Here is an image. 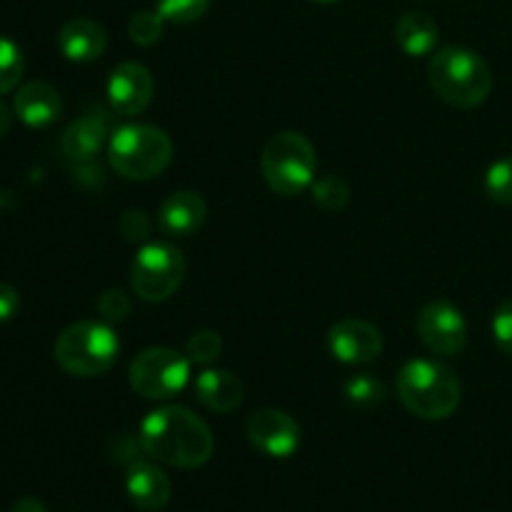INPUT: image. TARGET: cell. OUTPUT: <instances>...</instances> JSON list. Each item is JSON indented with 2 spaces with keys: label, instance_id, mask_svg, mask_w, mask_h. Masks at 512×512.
Returning a JSON list of instances; mask_svg holds the SVG:
<instances>
[{
  "label": "cell",
  "instance_id": "6da1fadb",
  "mask_svg": "<svg viewBox=\"0 0 512 512\" xmlns=\"http://www.w3.org/2000/svg\"><path fill=\"white\" fill-rule=\"evenodd\" d=\"M140 445L155 460L173 468L193 470L210 460L215 448L208 425L188 408L165 405L140 423Z\"/></svg>",
  "mask_w": 512,
  "mask_h": 512
},
{
  "label": "cell",
  "instance_id": "7a4b0ae2",
  "mask_svg": "<svg viewBox=\"0 0 512 512\" xmlns=\"http://www.w3.org/2000/svg\"><path fill=\"white\" fill-rule=\"evenodd\" d=\"M430 88L455 108H475L485 103L493 90V75L488 63L475 50L460 45H445L433 53L428 63Z\"/></svg>",
  "mask_w": 512,
  "mask_h": 512
},
{
  "label": "cell",
  "instance_id": "3957f363",
  "mask_svg": "<svg viewBox=\"0 0 512 512\" xmlns=\"http://www.w3.org/2000/svg\"><path fill=\"white\" fill-rule=\"evenodd\" d=\"M398 395L405 408L423 420H445L460 405V380L440 360L418 358L398 373Z\"/></svg>",
  "mask_w": 512,
  "mask_h": 512
},
{
  "label": "cell",
  "instance_id": "277c9868",
  "mask_svg": "<svg viewBox=\"0 0 512 512\" xmlns=\"http://www.w3.org/2000/svg\"><path fill=\"white\" fill-rule=\"evenodd\" d=\"M110 165L128 180H150L173 160V140L155 125L130 123L115 130L108 143Z\"/></svg>",
  "mask_w": 512,
  "mask_h": 512
},
{
  "label": "cell",
  "instance_id": "5b68a950",
  "mask_svg": "<svg viewBox=\"0 0 512 512\" xmlns=\"http://www.w3.org/2000/svg\"><path fill=\"white\" fill-rule=\"evenodd\" d=\"M118 353L120 340L115 330L95 320L70 325L55 343V360L75 378H98L108 373L118 360Z\"/></svg>",
  "mask_w": 512,
  "mask_h": 512
},
{
  "label": "cell",
  "instance_id": "8992f818",
  "mask_svg": "<svg viewBox=\"0 0 512 512\" xmlns=\"http://www.w3.org/2000/svg\"><path fill=\"white\" fill-rule=\"evenodd\" d=\"M265 183L278 195H300L315 183V148L303 133L285 130L265 143L260 155Z\"/></svg>",
  "mask_w": 512,
  "mask_h": 512
},
{
  "label": "cell",
  "instance_id": "52a82bcc",
  "mask_svg": "<svg viewBox=\"0 0 512 512\" xmlns=\"http://www.w3.org/2000/svg\"><path fill=\"white\" fill-rule=\"evenodd\" d=\"M185 260L175 245L148 243L130 263V285L145 303H163L183 285Z\"/></svg>",
  "mask_w": 512,
  "mask_h": 512
},
{
  "label": "cell",
  "instance_id": "ba28073f",
  "mask_svg": "<svg viewBox=\"0 0 512 512\" xmlns=\"http://www.w3.org/2000/svg\"><path fill=\"white\" fill-rule=\"evenodd\" d=\"M130 388L148 400H170L188 385L190 360L170 348H148L130 363Z\"/></svg>",
  "mask_w": 512,
  "mask_h": 512
},
{
  "label": "cell",
  "instance_id": "9c48e42d",
  "mask_svg": "<svg viewBox=\"0 0 512 512\" xmlns=\"http://www.w3.org/2000/svg\"><path fill=\"white\" fill-rule=\"evenodd\" d=\"M415 328L425 348L438 358H455L468 345V323L460 308L448 300H433L425 305Z\"/></svg>",
  "mask_w": 512,
  "mask_h": 512
},
{
  "label": "cell",
  "instance_id": "30bf717a",
  "mask_svg": "<svg viewBox=\"0 0 512 512\" xmlns=\"http://www.w3.org/2000/svg\"><path fill=\"white\" fill-rule=\"evenodd\" d=\"M245 433L250 445L270 458H290L300 448V425L283 410L265 408L253 413Z\"/></svg>",
  "mask_w": 512,
  "mask_h": 512
},
{
  "label": "cell",
  "instance_id": "8fae6325",
  "mask_svg": "<svg viewBox=\"0 0 512 512\" xmlns=\"http://www.w3.org/2000/svg\"><path fill=\"white\" fill-rule=\"evenodd\" d=\"M328 348L345 365L373 363L383 350V335L368 320L348 318L328 330Z\"/></svg>",
  "mask_w": 512,
  "mask_h": 512
},
{
  "label": "cell",
  "instance_id": "7c38bea8",
  "mask_svg": "<svg viewBox=\"0 0 512 512\" xmlns=\"http://www.w3.org/2000/svg\"><path fill=\"white\" fill-rule=\"evenodd\" d=\"M153 93V75L140 63H120L108 78L110 108L118 115H140L153 100Z\"/></svg>",
  "mask_w": 512,
  "mask_h": 512
},
{
  "label": "cell",
  "instance_id": "4fadbf2b",
  "mask_svg": "<svg viewBox=\"0 0 512 512\" xmlns=\"http://www.w3.org/2000/svg\"><path fill=\"white\" fill-rule=\"evenodd\" d=\"M208 215V205L193 190H180V193L168 195L158 210V225L165 235L175 238H188L198 233Z\"/></svg>",
  "mask_w": 512,
  "mask_h": 512
},
{
  "label": "cell",
  "instance_id": "5bb4252c",
  "mask_svg": "<svg viewBox=\"0 0 512 512\" xmlns=\"http://www.w3.org/2000/svg\"><path fill=\"white\" fill-rule=\"evenodd\" d=\"M125 490H128V498L133 500V505L138 510L155 512L163 510L168 505L170 493H173V485L170 478L153 463H133L125 475Z\"/></svg>",
  "mask_w": 512,
  "mask_h": 512
},
{
  "label": "cell",
  "instance_id": "9a60e30c",
  "mask_svg": "<svg viewBox=\"0 0 512 512\" xmlns=\"http://www.w3.org/2000/svg\"><path fill=\"white\" fill-rule=\"evenodd\" d=\"M60 110H63L60 93L53 85L43 83V80H33V83L23 85L13 98V113L28 128H45V125L55 123Z\"/></svg>",
  "mask_w": 512,
  "mask_h": 512
},
{
  "label": "cell",
  "instance_id": "2e32d148",
  "mask_svg": "<svg viewBox=\"0 0 512 512\" xmlns=\"http://www.w3.org/2000/svg\"><path fill=\"white\" fill-rule=\"evenodd\" d=\"M58 48L73 63H93L108 48V33L95 20L75 18L60 28Z\"/></svg>",
  "mask_w": 512,
  "mask_h": 512
},
{
  "label": "cell",
  "instance_id": "e0dca14e",
  "mask_svg": "<svg viewBox=\"0 0 512 512\" xmlns=\"http://www.w3.org/2000/svg\"><path fill=\"white\" fill-rule=\"evenodd\" d=\"M108 138V125L100 115H83V118L73 120L65 128L63 138H60V148H63L65 158L75 160V163H90Z\"/></svg>",
  "mask_w": 512,
  "mask_h": 512
},
{
  "label": "cell",
  "instance_id": "ac0fdd59",
  "mask_svg": "<svg viewBox=\"0 0 512 512\" xmlns=\"http://www.w3.org/2000/svg\"><path fill=\"white\" fill-rule=\"evenodd\" d=\"M195 395L215 413H233L243 403V383L230 370H203L195 380Z\"/></svg>",
  "mask_w": 512,
  "mask_h": 512
},
{
  "label": "cell",
  "instance_id": "d6986e66",
  "mask_svg": "<svg viewBox=\"0 0 512 512\" xmlns=\"http://www.w3.org/2000/svg\"><path fill=\"white\" fill-rule=\"evenodd\" d=\"M395 38H398V45L410 58H420V55L433 53L435 45H438L440 30L438 23L428 13H408L398 20Z\"/></svg>",
  "mask_w": 512,
  "mask_h": 512
},
{
  "label": "cell",
  "instance_id": "ffe728a7",
  "mask_svg": "<svg viewBox=\"0 0 512 512\" xmlns=\"http://www.w3.org/2000/svg\"><path fill=\"white\" fill-rule=\"evenodd\" d=\"M343 393L345 398H348V403H353L355 408H375V405L383 403L385 395H388L385 393V385L370 373H358L353 375V378H348Z\"/></svg>",
  "mask_w": 512,
  "mask_h": 512
},
{
  "label": "cell",
  "instance_id": "44dd1931",
  "mask_svg": "<svg viewBox=\"0 0 512 512\" xmlns=\"http://www.w3.org/2000/svg\"><path fill=\"white\" fill-rule=\"evenodd\" d=\"M23 70H25L23 50L18 48V43H13L10 38L0 35V95L10 93V90L20 83Z\"/></svg>",
  "mask_w": 512,
  "mask_h": 512
},
{
  "label": "cell",
  "instance_id": "7402d4cb",
  "mask_svg": "<svg viewBox=\"0 0 512 512\" xmlns=\"http://www.w3.org/2000/svg\"><path fill=\"white\" fill-rule=\"evenodd\" d=\"M213 0H155V10L163 15L168 23L190 25L208 13Z\"/></svg>",
  "mask_w": 512,
  "mask_h": 512
},
{
  "label": "cell",
  "instance_id": "603a6c76",
  "mask_svg": "<svg viewBox=\"0 0 512 512\" xmlns=\"http://www.w3.org/2000/svg\"><path fill=\"white\" fill-rule=\"evenodd\" d=\"M163 23L165 18L158 13V10H140L130 18L128 23V35L133 43L138 45H155L160 38H163Z\"/></svg>",
  "mask_w": 512,
  "mask_h": 512
},
{
  "label": "cell",
  "instance_id": "cb8c5ba5",
  "mask_svg": "<svg viewBox=\"0 0 512 512\" xmlns=\"http://www.w3.org/2000/svg\"><path fill=\"white\" fill-rule=\"evenodd\" d=\"M485 193L500 205H512V158L493 163L485 173Z\"/></svg>",
  "mask_w": 512,
  "mask_h": 512
},
{
  "label": "cell",
  "instance_id": "d4e9b609",
  "mask_svg": "<svg viewBox=\"0 0 512 512\" xmlns=\"http://www.w3.org/2000/svg\"><path fill=\"white\" fill-rule=\"evenodd\" d=\"M310 188H313V200L323 210H343L350 200V188L345 185V180L333 178V175L320 178Z\"/></svg>",
  "mask_w": 512,
  "mask_h": 512
},
{
  "label": "cell",
  "instance_id": "484cf974",
  "mask_svg": "<svg viewBox=\"0 0 512 512\" xmlns=\"http://www.w3.org/2000/svg\"><path fill=\"white\" fill-rule=\"evenodd\" d=\"M220 350H223V340H220V335L213 333V330H198L195 335H190L188 345H185L188 360L198 365L213 363L220 355Z\"/></svg>",
  "mask_w": 512,
  "mask_h": 512
},
{
  "label": "cell",
  "instance_id": "4316f807",
  "mask_svg": "<svg viewBox=\"0 0 512 512\" xmlns=\"http://www.w3.org/2000/svg\"><path fill=\"white\" fill-rule=\"evenodd\" d=\"M493 338L498 348L512 358V300H505L493 315Z\"/></svg>",
  "mask_w": 512,
  "mask_h": 512
},
{
  "label": "cell",
  "instance_id": "83f0119b",
  "mask_svg": "<svg viewBox=\"0 0 512 512\" xmlns=\"http://www.w3.org/2000/svg\"><path fill=\"white\" fill-rule=\"evenodd\" d=\"M130 308L133 303L123 290H105L98 300V310L105 320H125L130 315Z\"/></svg>",
  "mask_w": 512,
  "mask_h": 512
},
{
  "label": "cell",
  "instance_id": "f1b7e54d",
  "mask_svg": "<svg viewBox=\"0 0 512 512\" xmlns=\"http://www.w3.org/2000/svg\"><path fill=\"white\" fill-rule=\"evenodd\" d=\"M120 230H123L125 240H130V243L145 240L150 233L148 215L140 213V210H130V213H125L123 220H120Z\"/></svg>",
  "mask_w": 512,
  "mask_h": 512
},
{
  "label": "cell",
  "instance_id": "f546056e",
  "mask_svg": "<svg viewBox=\"0 0 512 512\" xmlns=\"http://www.w3.org/2000/svg\"><path fill=\"white\" fill-rule=\"evenodd\" d=\"M20 308V295L13 285L0 283V323L13 318Z\"/></svg>",
  "mask_w": 512,
  "mask_h": 512
},
{
  "label": "cell",
  "instance_id": "4dcf8cb0",
  "mask_svg": "<svg viewBox=\"0 0 512 512\" xmlns=\"http://www.w3.org/2000/svg\"><path fill=\"white\" fill-rule=\"evenodd\" d=\"M8 512H48L43 503L38 498H23L13 505Z\"/></svg>",
  "mask_w": 512,
  "mask_h": 512
},
{
  "label": "cell",
  "instance_id": "1f68e13d",
  "mask_svg": "<svg viewBox=\"0 0 512 512\" xmlns=\"http://www.w3.org/2000/svg\"><path fill=\"white\" fill-rule=\"evenodd\" d=\"M10 123H13V118H10L8 105H5L3 100H0V138H3V135L8 133V130H10Z\"/></svg>",
  "mask_w": 512,
  "mask_h": 512
},
{
  "label": "cell",
  "instance_id": "d6a6232c",
  "mask_svg": "<svg viewBox=\"0 0 512 512\" xmlns=\"http://www.w3.org/2000/svg\"><path fill=\"white\" fill-rule=\"evenodd\" d=\"M313 3H335V0H313Z\"/></svg>",
  "mask_w": 512,
  "mask_h": 512
}]
</instances>
